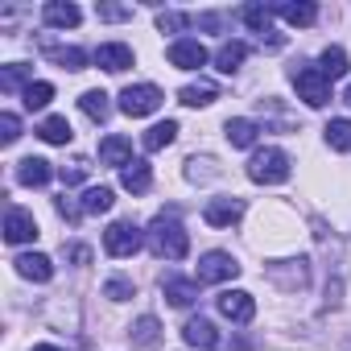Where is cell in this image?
I'll use <instances>...</instances> for the list:
<instances>
[{
	"label": "cell",
	"instance_id": "1",
	"mask_svg": "<svg viewBox=\"0 0 351 351\" xmlns=\"http://www.w3.org/2000/svg\"><path fill=\"white\" fill-rule=\"evenodd\" d=\"M149 248L161 261H182L191 252V236H186V228L173 219V215H157L149 223Z\"/></svg>",
	"mask_w": 351,
	"mask_h": 351
},
{
	"label": "cell",
	"instance_id": "2",
	"mask_svg": "<svg viewBox=\"0 0 351 351\" xmlns=\"http://www.w3.org/2000/svg\"><path fill=\"white\" fill-rule=\"evenodd\" d=\"M248 178L261 182V186H277L289 178V157L281 149H256L252 161H248Z\"/></svg>",
	"mask_w": 351,
	"mask_h": 351
},
{
	"label": "cell",
	"instance_id": "3",
	"mask_svg": "<svg viewBox=\"0 0 351 351\" xmlns=\"http://www.w3.org/2000/svg\"><path fill=\"white\" fill-rule=\"evenodd\" d=\"M293 83H298V99H306L310 108H326V99H330V79H326L318 66H298V71H293Z\"/></svg>",
	"mask_w": 351,
	"mask_h": 351
},
{
	"label": "cell",
	"instance_id": "4",
	"mask_svg": "<svg viewBox=\"0 0 351 351\" xmlns=\"http://www.w3.org/2000/svg\"><path fill=\"white\" fill-rule=\"evenodd\" d=\"M161 108V91L153 87V83H136V87H124L120 91V112L124 116H149V112H157Z\"/></svg>",
	"mask_w": 351,
	"mask_h": 351
},
{
	"label": "cell",
	"instance_id": "5",
	"mask_svg": "<svg viewBox=\"0 0 351 351\" xmlns=\"http://www.w3.org/2000/svg\"><path fill=\"white\" fill-rule=\"evenodd\" d=\"M104 248H108V256H132V252H141V228L136 223H112L104 232Z\"/></svg>",
	"mask_w": 351,
	"mask_h": 351
},
{
	"label": "cell",
	"instance_id": "6",
	"mask_svg": "<svg viewBox=\"0 0 351 351\" xmlns=\"http://www.w3.org/2000/svg\"><path fill=\"white\" fill-rule=\"evenodd\" d=\"M236 273H240V265H236L232 252H207V256L199 261V269H195V277H199L203 285H211V281H232Z\"/></svg>",
	"mask_w": 351,
	"mask_h": 351
},
{
	"label": "cell",
	"instance_id": "7",
	"mask_svg": "<svg viewBox=\"0 0 351 351\" xmlns=\"http://www.w3.org/2000/svg\"><path fill=\"white\" fill-rule=\"evenodd\" d=\"M215 306H219V314L232 318V322H252V314H256V302H252V293H244V289H223V293L215 298Z\"/></svg>",
	"mask_w": 351,
	"mask_h": 351
},
{
	"label": "cell",
	"instance_id": "8",
	"mask_svg": "<svg viewBox=\"0 0 351 351\" xmlns=\"http://www.w3.org/2000/svg\"><path fill=\"white\" fill-rule=\"evenodd\" d=\"M203 62H207V50H203L195 38H182V42L169 46V66H178V71H199Z\"/></svg>",
	"mask_w": 351,
	"mask_h": 351
},
{
	"label": "cell",
	"instance_id": "9",
	"mask_svg": "<svg viewBox=\"0 0 351 351\" xmlns=\"http://www.w3.org/2000/svg\"><path fill=\"white\" fill-rule=\"evenodd\" d=\"M240 215H244V199H211L203 211V219L211 228H232V223H240Z\"/></svg>",
	"mask_w": 351,
	"mask_h": 351
},
{
	"label": "cell",
	"instance_id": "10",
	"mask_svg": "<svg viewBox=\"0 0 351 351\" xmlns=\"http://www.w3.org/2000/svg\"><path fill=\"white\" fill-rule=\"evenodd\" d=\"M5 240H9V244H29V240H38L34 215H29V211H9V215H5Z\"/></svg>",
	"mask_w": 351,
	"mask_h": 351
},
{
	"label": "cell",
	"instance_id": "11",
	"mask_svg": "<svg viewBox=\"0 0 351 351\" xmlns=\"http://www.w3.org/2000/svg\"><path fill=\"white\" fill-rule=\"evenodd\" d=\"M95 62H99L104 71L120 75V71H128V66H132V50H128L124 42H108V46H99V50H95Z\"/></svg>",
	"mask_w": 351,
	"mask_h": 351
},
{
	"label": "cell",
	"instance_id": "12",
	"mask_svg": "<svg viewBox=\"0 0 351 351\" xmlns=\"http://www.w3.org/2000/svg\"><path fill=\"white\" fill-rule=\"evenodd\" d=\"M182 339H186L191 347H203V351H211V347H219V335H215V322H207V318H191V322L182 326Z\"/></svg>",
	"mask_w": 351,
	"mask_h": 351
},
{
	"label": "cell",
	"instance_id": "13",
	"mask_svg": "<svg viewBox=\"0 0 351 351\" xmlns=\"http://www.w3.org/2000/svg\"><path fill=\"white\" fill-rule=\"evenodd\" d=\"M99 161L104 165H132V141L128 136H108L104 145H99Z\"/></svg>",
	"mask_w": 351,
	"mask_h": 351
},
{
	"label": "cell",
	"instance_id": "14",
	"mask_svg": "<svg viewBox=\"0 0 351 351\" xmlns=\"http://www.w3.org/2000/svg\"><path fill=\"white\" fill-rule=\"evenodd\" d=\"M13 265H17V273L29 277V281H50V277H54V265H50V256H42V252H25V256H17Z\"/></svg>",
	"mask_w": 351,
	"mask_h": 351
},
{
	"label": "cell",
	"instance_id": "15",
	"mask_svg": "<svg viewBox=\"0 0 351 351\" xmlns=\"http://www.w3.org/2000/svg\"><path fill=\"white\" fill-rule=\"evenodd\" d=\"M42 17H46V25H54V29H75L83 13L71 5V0H66V5H62V0H50V5L42 9Z\"/></svg>",
	"mask_w": 351,
	"mask_h": 351
},
{
	"label": "cell",
	"instance_id": "16",
	"mask_svg": "<svg viewBox=\"0 0 351 351\" xmlns=\"http://www.w3.org/2000/svg\"><path fill=\"white\" fill-rule=\"evenodd\" d=\"M50 161H42V157H25L21 165H17V182L21 186H46L50 182Z\"/></svg>",
	"mask_w": 351,
	"mask_h": 351
},
{
	"label": "cell",
	"instance_id": "17",
	"mask_svg": "<svg viewBox=\"0 0 351 351\" xmlns=\"http://www.w3.org/2000/svg\"><path fill=\"white\" fill-rule=\"evenodd\" d=\"M178 99H182L186 108H207V104H215V99H219V87H215V83H207V79H199V83H186V87L178 91Z\"/></svg>",
	"mask_w": 351,
	"mask_h": 351
},
{
	"label": "cell",
	"instance_id": "18",
	"mask_svg": "<svg viewBox=\"0 0 351 351\" xmlns=\"http://www.w3.org/2000/svg\"><path fill=\"white\" fill-rule=\"evenodd\" d=\"M120 182H124V191H132V195H145V191L153 186L149 161H132V165H124V169H120Z\"/></svg>",
	"mask_w": 351,
	"mask_h": 351
},
{
	"label": "cell",
	"instance_id": "19",
	"mask_svg": "<svg viewBox=\"0 0 351 351\" xmlns=\"http://www.w3.org/2000/svg\"><path fill=\"white\" fill-rule=\"evenodd\" d=\"M173 136H178V120H161V124H153V128L141 136V145H145L149 153H157V149L173 145Z\"/></svg>",
	"mask_w": 351,
	"mask_h": 351
},
{
	"label": "cell",
	"instance_id": "20",
	"mask_svg": "<svg viewBox=\"0 0 351 351\" xmlns=\"http://www.w3.org/2000/svg\"><path fill=\"white\" fill-rule=\"evenodd\" d=\"M244 58H248V46H244V42H223L219 54H215V66H219L223 75H232V71H240Z\"/></svg>",
	"mask_w": 351,
	"mask_h": 351
},
{
	"label": "cell",
	"instance_id": "21",
	"mask_svg": "<svg viewBox=\"0 0 351 351\" xmlns=\"http://www.w3.org/2000/svg\"><path fill=\"white\" fill-rule=\"evenodd\" d=\"M165 298H169V306H191L199 298V285L195 281H182V277H169L165 281Z\"/></svg>",
	"mask_w": 351,
	"mask_h": 351
},
{
	"label": "cell",
	"instance_id": "22",
	"mask_svg": "<svg viewBox=\"0 0 351 351\" xmlns=\"http://www.w3.org/2000/svg\"><path fill=\"white\" fill-rule=\"evenodd\" d=\"M318 71H322L330 83H335V79H343V75H347V54H343L339 46H326V50H322V58H318Z\"/></svg>",
	"mask_w": 351,
	"mask_h": 351
},
{
	"label": "cell",
	"instance_id": "23",
	"mask_svg": "<svg viewBox=\"0 0 351 351\" xmlns=\"http://www.w3.org/2000/svg\"><path fill=\"white\" fill-rule=\"evenodd\" d=\"M79 108H83V116H87V120H95V124H104V120H108V112H112V104H108V95H104V91H83Z\"/></svg>",
	"mask_w": 351,
	"mask_h": 351
},
{
	"label": "cell",
	"instance_id": "24",
	"mask_svg": "<svg viewBox=\"0 0 351 351\" xmlns=\"http://www.w3.org/2000/svg\"><path fill=\"white\" fill-rule=\"evenodd\" d=\"M223 132H228V141H232L236 149H248V145L256 141V132H261V128H256L252 120H244V116H236V120H228V128H223Z\"/></svg>",
	"mask_w": 351,
	"mask_h": 351
},
{
	"label": "cell",
	"instance_id": "25",
	"mask_svg": "<svg viewBox=\"0 0 351 351\" xmlns=\"http://www.w3.org/2000/svg\"><path fill=\"white\" fill-rule=\"evenodd\" d=\"M240 17H244V25H248L252 34H261V42H265V34H273V29H269V21H273V9H265V5H248ZM273 38H277V34H273Z\"/></svg>",
	"mask_w": 351,
	"mask_h": 351
},
{
	"label": "cell",
	"instance_id": "26",
	"mask_svg": "<svg viewBox=\"0 0 351 351\" xmlns=\"http://www.w3.org/2000/svg\"><path fill=\"white\" fill-rule=\"evenodd\" d=\"M38 136L42 141H50V145H66L75 132H71V124H66V116H50V120H42V128H38Z\"/></svg>",
	"mask_w": 351,
	"mask_h": 351
},
{
	"label": "cell",
	"instance_id": "27",
	"mask_svg": "<svg viewBox=\"0 0 351 351\" xmlns=\"http://www.w3.org/2000/svg\"><path fill=\"white\" fill-rule=\"evenodd\" d=\"M322 132H326V145H330V149L351 153V120H330Z\"/></svg>",
	"mask_w": 351,
	"mask_h": 351
},
{
	"label": "cell",
	"instance_id": "28",
	"mask_svg": "<svg viewBox=\"0 0 351 351\" xmlns=\"http://www.w3.org/2000/svg\"><path fill=\"white\" fill-rule=\"evenodd\" d=\"M46 50H50V58H54L62 71H83V66H87V54L75 50V46H66V50H62V46H46Z\"/></svg>",
	"mask_w": 351,
	"mask_h": 351
},
{
	"label": "cell",
	"instance_id": "29",
	"mask_svg": "<svg viewBox=\"0 0 351 351\" xmlns=\"http://www.w3.org/2000/svg\"><path fill=\"white\" fill-rule=\"evenodd\" d=\"M104 211H112V191L108 186H91L83 195V215H104Z\"/></svg>",
	"mask_w": 351,
	"mask_h": 351
},
{
	"label": "cell",
	"instance_id": "30",
	"mask_svg": "<svg viewBox=\"0 0 351 351\" xmlns=\"http://www.w3.org/2000/svg\"><path fill=\"white\" fill-rule=\"evenodd\" d=\"M157 330H161V326H157V318H153V314H145V318H136V322H132V330H128V335H132V343L153 347V343H157Z\"/></svg>",
	"mask_w": 351,
	"mask_h": 351
},
{
	"label": "cell",
	"instance_id": "31",
	"mask_svg": "<svg viewBox=\"0 0 351 351\" xmlns=\"http://www.w3.org/2000/svg\"><path fill=\"white\" fill-rule=\"evenodd\" d=\"M277 13H281L289 25H314V17H318V9H314V5H281Z\"/></svg>",
	"mask_w": 351,
	"mask_h": 351
},
{
	"label": "cell",
	"instance_id": "32",
	"mask_svg": "<svg viewBox=\"0 0 351 351\" xmlns=\"http://www.w3.org/2000/svg\"><path fill=\"white\" fill-rule=\"evenodd\" d=\"M50 99H54V87H50V83H29V87H25V108H29V112H34V108H46Z\"/></svg>",
	"mask_w": 351,
	"mask_h": 351
},
{
	"label": "cell",
	"instance_id": "33",
	"mask_svg": "<svg viewBox=\"0 0 351 351\" xmlns=\"http://www.w3.org/2000/svg\"><path fill=\"white\" fill-rule=\"evenodd\" d=\"M25 79H29V66L13 62V66H5V75H0V87H5V91H17ZM25 87H29V83H25Z\"/></svg>",
	"mask_w": 351,
	"mask_h": 351
},
{
	"label": "cell",
	"instance_id": "34",
	"mask_svg": "<svg viewBox=\"0 0 351 351\" xmlns=\"http://www.w3.org/2000/svg\"><path fill=\"white\" fill-rule=\"evenodd\" d=\"M87 169H91V165H87L83 157H75L71 165H62V182H66V186H75V182H83V178H87Z\"/></svg>",
	"mask_w": 351,
	"mask_h": 351
},
{
	"label": "cell",
	"instance_id": "35",
	"mask_svg": "<svg viewBox=\"0 0 351 351\" xmlns=\"http://www.w3.org/2000/svg\"><path fill=\"white\" fill-rule=\"evenodd\" d=\"M104 298H112V302H124V298H132V281H124V277H112V281L104 285Z\"/></svg>",
	"mask_w": 351,
	"mask_h": 351
},
{
	"label": "cell",
	"instance_id": "36",
	"mask_svg": "<svg viewBox=\"0 0 351 351\" xmlns=\"http://www.w3.org/2000/svg\"><path fill=\"white\" fill-rule=\"evenodd\" d=\"M186 25H191V17H186V13H161V17H157V29H161V34L186 29Z\"/></svg>",
	"mask_w": 351,
	"mask_h": 351
},
{
	"label": "cell",
	"instance_id": "37",
	"mask_svg": "<svg viewBox=\"0 0 351 351\" xmlns=\"http://www.w3.org/2000/svg\"><path fill=\"white\" fill-rule=\"evenodd\" d=\"M0 136H5V145H13V141L21 136V120H17L13 112H5V116H0Z\"/></svg>",
	"mask_w": 351,
	"mask_h": 351
},
{
	"label": "cell",
	"instance_id": "38",
	"mask_svg": "<svg viewBox=\"0 0 351 351\" xmlns=\"http://www.w3.org/2000/svg\"><path fill=\"white\" fill-rule=\"evenodd\" d=\"M95 17H99V21H128L132 9H120V5H95Z\"/></svg>",
	"mask_w": 351,
	"mask_h": 351
},
{
	"label": "cell",
	"instance_id": "39",
	"mask_svg": "<svg viewBox=\"0 0 351 351\" xmlns=\"http://www.w3.org/2000/svg\"><path fill=\"white\" fill-rule=\"evenodd\" d=\"M186 173H191V178H195V182H199V178H211V157H203V161H199V157H195V161H191V169H186Z\"/></svg>",
	"mask_w": 351,
	"mask_h": 351
},
{
	"label": "cell",
	"instance_id": "40",
	"mask_svg": "<svg viewBox=\"0 0 351 351\" xmlns=\"http://www.w3.org/2000/svg\"><path fill=\"white\" fill-rule=\"evenodd\" d=\"M66 256H71L75 265H87V261H91V248H83V244H75V248H71Z\"/></svg>",
	"mask_w": 351,
	"mask_h": 351
},
{
	"label": "cell",
	"instance_id": "41",
	"mask_svg": "<svg viewBox=\"0 0 351 351\" xmlns=\"http://www.w3.org/2000/svg\"><path fill=\"white\" fill-rule=\"evenodd\" d=\"M34 351H58V347H50V343H42V347H34Z\"/></svg>",
	"mask_w": 351,
	"mask_h": 351
},
{
	"label": "cell",
	"instance_id": "42",
	"mask_svg": "<svg viewBox=\"0 0 351 351\" xmlns=\"http://www.w3.org/2000/svg\"><path fill=\"white\" fill-rule=\"evenodd\" d=\"M347 104H351V87H347Z\"/></svg>",
	"mask_w": 351,
	"mask_h": 351
}]
</instances>
